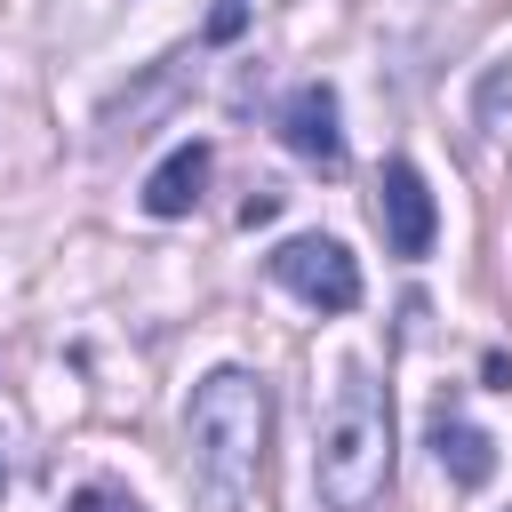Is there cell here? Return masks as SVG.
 Here are the masks:
<instances>
[{"label":"cell","mask_w":512,"mask_h":512,"mask_svg":"<svg viewBox=\"0 0 512 512\" xmlns=\"http://www.w3.org/2000/svg\"><path fill=\"white\" fill-rule=\"evenodd\" d=\"M184 440H192V472L200 496L216 512H256V480H264V440H272V392L256 368H208L184 400Z\"/></svg>","instance_id":"1"},{"label":"cell","mask_w":512,"mask_h":512,"mask_svg":"<svg viewBox=\"0 0 512 512\" xmlns=\"http://www.w3.org/2000/svg\"><path fill=\"white\" fill-rule=\"evenodd\" d=\"M392 480V408H384V384L344 360L336 376V408L320 416V448H312V488L328 512H368Z\"/></svg>","instance_id":"2"},{"label":"cell","mask_w":512,"mask_h":512,"mask_svg":"<svg viewBox=\"0 0 512 512\" xmlns=\"http://www.w3.org/2000/svg\"><path fill=\"white\" fill-rule=\"evenodd\" d=\"M272 280H280L296 304H312V312H352V304H360V256H352L344 240H328V232L280 240V248H272Z\"/></svg>","instance_id":"3"},{"label":"cell","mask_w":512,"mask_h":512,"mask_svg":"<svg viewBox=\"0 0 512 512\" xmlns=\"http://www.w3.org/2000/svg\"><path fill=\"white\" fill-rule=\"evenodd\" d=\"M376 224H384V248L392 256H432V232H440V208H432V184L416 160H392L384 184H376Z\"/></svg>","instance_id":"4"},{"label":"cell","mask_w":512,"mask_h":512,"mask_svg":"<svg viewBox=\"0 0 512 512\" xmlns=\"http://www.w3.org/2000/svg\"><path fill=\"white\" fill-rule=\"evenodd\" d=\"M280 144L312 168H344V104L328 80H296L280 104Z\"/></svg>","instance_id":"5"},{"label":"cell","mask_w":512,"mask_h":512,"mask_svg":"<svg viewBox=\"0 0 512 512\" xmlns=\"http://www.w3.org/2000/svg\"><path fill=\"white\" fill-rule=\"evenodd\" d=\"M208 168H216V152L192 136V144H176L152 176H144V216H160V224H176V216H192L200 208V192H208Z\"/></svg>","instance_id":"6"},{"label":"cell","mask_w":512,"mask_h":512,"mask_svg":"<svg viewBox=\"0 0 512 512\" xmlns=\"http://www.w3.org/2000/svg\"><path fill=\"white\" fill-rule=\"evenodd\" d=\"M432 456H440L448 488H488L496 480V440L480 424H464L456 408H432Z\"/></svg>","instance_id":"7"},{"label":"cell","mask_w":512,"mask_h":512,"mask_svg":"<svg viewBox=\"0 0 512 512\" xmlns=\"http://www.w3.org/2000/svg\"><path fill=\"white\" fill-rule=\"evenodd\" d=\"M72 512H144V504H136L120 480H88V488L72 496Z\"/></svg>","instance_id":"8"},{"label":"cell","mask_w":512,"mask_h":512,"mask_svg":"<svg viewBox=\"0 0 512 512\" xmlns=\"http://www.w3.org/2000/svg\"><path fill=\"white\" fill-rule=\"evenodd\" d=\"M240 32H248V0H216V8H208V40H216V48H232Z\"/></svg>","instance_id":"9"},{"label":"cell","mask_w":512,"mask_h":512,"mask_svg":"<svg viewBox=\"0 0 512 512\" xmlns=\"http://www.w3.org/2000/svg\"><path fill=\"white\" fill-rule=\"evenodd\" d=\"M0 488H8V456H0Z\"/></svg>","instance_id":"10"}]
</instances>
